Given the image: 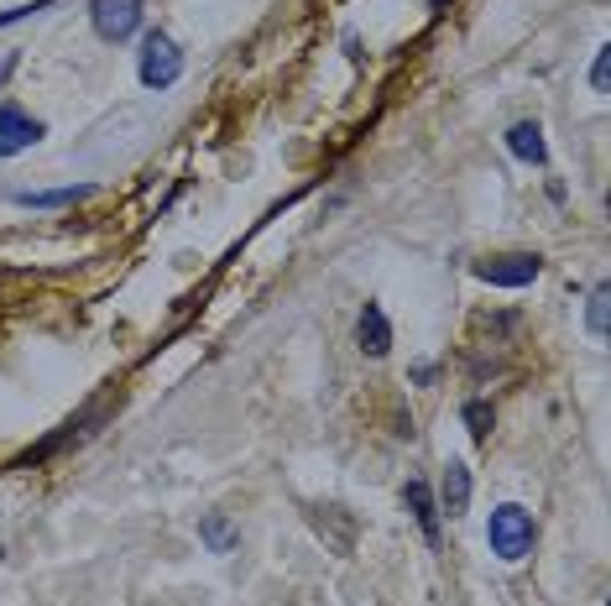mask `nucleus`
Listing matches in <instances>:
<instances>
[{
	"instance_id": "obj_8",
	"label": "nucleus",
	"mask_w": 611,
	"mask_h": 606,
	"mask_svg": "<svg viewBox=\"0 0 611 606\" xmlns=\"http://www.w3.org/2000/svg\"><path fill=\"white\" fill-rule=\"evenodd\" d=\"M403 503H407V513L418 518V528H424L428 544H440V507H434V497H428V481H407Z\"/></svg>"
},
{
	"instance_id": "obj_12",
	"label": "nucleus",
	"mask_w": 611,
	"mask_h": 606,
	"mask_svg": "<svg viewBox=\"0 0 611 606\" xmlns=\"http://www.w3.org/2000/svg\"><path fill=\"white\" fill-rule=\"evenodd\" d=\"M611 294H607V282H595L591 288V304H585V325H591L595 340H607V319H611Z\"/></svg>"
},
{
	"instance_id": "obj_15",
	"label": "nucleus",
	"mask_w": 611,
	"mask_h": 606,
	"mask_svg": "<svg viewBox=\"0 0 611 606\" xmlns=\"http://www.w3.org/2000/svg\"><path fill=\"white\" fill-rule=\"evenodd\" d=\"M52 0H32V6H17V11H0V27H11V21H21V17H32V11H48Z\"/></svg>"
},
{
	"instance_id": "obj_2",
	"label": "nucleus",
	"mask_w": 611,
	"mask_h": 606,
	"mask_svg": "<svg viewBox=\"0 0 611 606\" xmlns=\"http://www.w3.org/2000/svg\"><path fill=\"white\" fill-rule=\"evenodd\" d=\"M184 79V52L168 32H147L141 42V85L147 89H173Z\"/></svg>"
},
{
	"instance_id": "obj_5",
	"label": "nucleus",
	"mask_w": 611,
	"mask_h": 606,
	"mask_svg": "<svg viewBox=\"0 0 611 606\" xmlns=\"http://www.w3.org/2000/svg\"><path fill=\"white\" fill-rule=\"evenodd\" d=\"M42 141V121H32L17 105H0V157H17Z\"/></svg>"
},
{
	"instance_id": "obj_6",
	"label": "nucleus",
	"mask_w": 611,
	"mask_h": 606,
	"mask_svg": "<svg viewBox=\"0 0 611 606\" xmlns=\"http://www.w3.org/2000/svg\"><path fill=\"white\" fill-rule=\"evenodd\" d=\"M356 340L366 356H387L392 350V325H387V314H382V304H366L356 319Z\"/></svg>"
},
{
	"instance_id": "obj_14",
	"label": "nucleus",
	"mask_w": 611,
	"mask_h": 606,
	"mask_svg": "<svg viewBox=\"0 0 611 606\" xmlns=\"http://www.w3.org/2000/svg\"><path fill=\"white\" fill-rule=\"evenodd\" d=\"M591 85H595V95H607V85H611V52H607V48L595 52V69H591Z\"/></svg>"
},
{
	"instance_id": "obj_1",
	"label": "nucleus",
	"mask_w": 611,
	"mask_h": 606,
	"mask_svg": "<svg viewBox=\"0 0 611 606\" xmlns=\"http://www.w3.org/2000/svg\"><path fill=\"white\" fill-rule=\"evenodd\" d=\"M533 538H539V528H533V513L518 503H502L492 513V523H486V544H492L496 559H507V565H518V559L533 555Z\"/></svg>"
},
{
	"instance_id": "obj_11",
	"label": "nucleus",
	"mask_w": 611,
	"mask_h": 606,
	"mask_svg": "<svg viewBox=\"0 0 611 606\" xmlns=\"http://www.w3.org/2000/svg\"><path fill=\"white\" fill-rule=\"evenodd\" d=\"M79 199H89V189L79 183V189H21L17 193V205H27V209H63V205H79Z\"/></svg>"
},
{
	"instance_id": "obj_7",
	"label": "nucleus",
	"mask_w": 611,
	"mask_h": 606,
	"mask_svg": "<svg viewBox=\"0 0 611 606\" xmlns=\"http://www.w3.org/2000/svg\"><path fill=\"white\" fill-rule=\"evenodd\" d=\"M444 507L440 513H450V518H465V507H471V466H460V460H450L444 466V486H440Z\"/></svg>"
},
{
	"instance_id": "obj_3",
	"label": "nucleus",
	"mask_w": 611,
	"mask_h": 606,
	"mask_svg": "<svg viewBox=\"0 0 611 606\" xmlns=\"http://www.w3.org/2000/svg\"><path fill=\"white\" fill-rule=\"evenodd\" d=\"M543 261L533 251H507V257H492V261H475V278L492 282V288H528L539 282Z\"/></svg>"
},
{
	"instance_id": "obj_9",
	"label": "nucleus",
	"mask_w": 611,
	"mask_h": 606,
	"mask_svg": "<svg viewBox=\"0 0 611 606\" xmlns=\"http://www.w3.org/2000/svg\"><path fill=\"white\" fill-rule=\"evenodd\" d=\"M199 538H204V549H209V555H230V549L240 544L236 523L225 518V513H204V518H199Z\"/></svg>"
},
{
	"instance_id": "obj_10",
	"label": "nucleus",
	"mask_w": 611,
	"mask_h": 606,
	"mask_svg": "<svg viewBox=\"0 0 611 606\" xmlns=\"http://www.w3.org/2000/svg\"><path fill=\"white\" fill-rule=\"evenodd\" d=\"M507 147H512V157H523V162H533V168H543V157H549L539 121H518V126H512V131H507Z\"/></svg>"
},
{
	"instance_id": "obj_4",
	"label": "nucleus",
	"mask_w": 611,
	"mask_h": 606,
	"mask_svg": "<svg viewBox=\"0 0 611 606\" xmlns=\"http://www.w3.org/2000/svg\"><path fill=\"white\" fill-rule=\"evenodd\" d=\"M141 17H147L141 0H95V6H89V21H95V32H100L105 42H126V37L141 27Z\"/></svg>"
},
{
	"instance_id": "obj_13",
	"label": "nucleus",
	"mask_w": 611,
	"mask_h": 606,
	"mask_svg": "<svg viewBox=\"0 0 611 606\" xmlns=\"http://www.w3.org/2000/svg\"><path fill=\"white\" fill-rule=\"evenodd\" d=\"M460 418H465V429H471L475 439H486V434H492V403L471 398L465 408H460Z\"/></svg>"
}]
</instances>
